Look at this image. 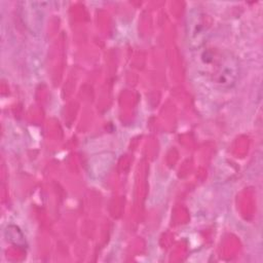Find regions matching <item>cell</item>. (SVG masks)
<instances>
[{"instance_id":"1","label":"cell","mask_w":263,"mask_h":263,"mask_svg":"<svg viewBox=\"0 0 263 263\" xmlns=\"http://www.w3.org/2000/svg\"><path fill=\"white\" fill-rule=\"evenodd\" d=\"M196 50L197 71L209 82L223 89H228L236 83L239 64L230 51L218 47H203Z\"/></svg>"}]
</instances>
